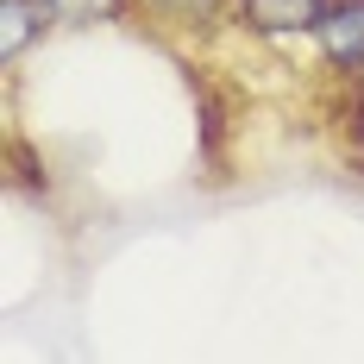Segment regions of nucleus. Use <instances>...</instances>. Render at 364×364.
<instances>
[{
	"instance_id": "39448f33",
	"label": "nucleus",
	"mask_w": 364,
	"mask_h": 364,
	"mask_svg": "<svg viewBox=\"0 0 364 364\" xmlns=\"http://www.w3.org/2000/svg\"><path fill=\"white\" fill-rule=\"evenodd\" d=\"M157 6H170V13H182V19H214V13H226L232 0H157Z\"/></svg>"
},
{
	"instance_id": "f257e3e1",
	"label": "nucleus",
	"mask_w": 364,
	"mask_h": 364,
	"mask_svg": "<svg viewBox=\"0 0 364 364\" xmlns=\"http://www.w3.org/2000/svg\"><path fill=\"white\" fill-rule=\"evenodd\" d=\"M314 38L333 63L358 70L364 63V0H327V13L314 19Z\"/></svg>"
},
{
	"instance_id": "f03ea898",
	"label": "nucleus",
	"mask_w": 364,
	"mask_h": 364,
	"mask_svg": "<svg viewBox=\"0 0 364 364\" xmlns=\"http://www.w3.org/2000/svg\"><path fill=\"white\" fill-rule=\"evenodd\" d=\"M232 13L257 26V32L283 38V32H314V19L327 13V0H232Z\"/></svg>"
},
{
	"instance_id": "20e7f679",
	"label": "nucleus",
	"mask_w": 364,
	"mask_h": 364,
	"mask_svg": "<svg viewBox=\"0 0 364 364\" xmlns=\"http://www.w3.org/2000/svg\"><path fill=\"white\" fill-rule=\"evenodd\" d=\"M50 19H113L126 0H44Z\"/></svg>"
},
{
	"instance_id": "7ed1b4c3",
	"label": "nucleus",
	"mask_w": 364,
	"mask_h": 364,
	"mask_svg": "<svg viewBox=\"0 0 364 364\" xmlns=\"http://www.w3.org/2000/svg\"><path fill=\"white\" fill-rule=\"evenodd\" d=\"M50 19L44 0H0V57H19V44Z\"/></svg>"
}]
</instances>
